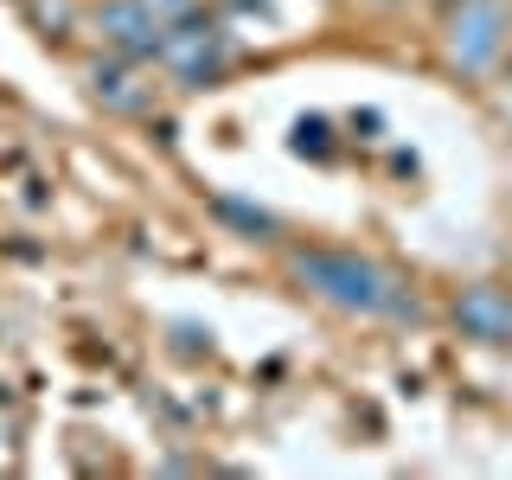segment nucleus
I'll use <instances>...</instances> for the list:
<instances>
[{
    "label": "nucleus",
    "instance_id": "obj_1",
    "mask_svg": "<svg viewBox=\"0 0 512 480\" xmlns=\"http://www.w3.org/2000/svg\"><path fill=\"white\" fill-rule=\"evenodd\" d=\"M288 276L301 288H314L320 301L352 308V314H384V301H391V288H397L378 263H365L359 250H288Z\"/></svg>",
    "mask_w": 512,
    "mask_h": 480
},
{
    "label": "nucleus",
    "instance_id": "obj_2",
    "mask_svg": "<svg viewBox=\"0 0 512 480\" xmlns=\"http://www.w3.org/2000/svg\"><path fill=\"white\" fill-rule=\"evenodd\" d=\"M442 52L461 77H480L506 58V7L500 0H455L442 26Z\"/></svg>",
    "mask_w": 512,
    "mask_h": 480
},
{
    "label": "nucleus",
    "instance_id": "obj_3",
    "mask_svg": "<svg viewBox=\"0 0 512 480\" xmlns=\"http://www.w3.org/2000/svg\"><path fill=\"white\" fill-rule=\"evenodd\" d=\"M455 327L468 333V340L512 346V288H493V282L461 288V301H455Z\"/></svg>",
    "mask_w": 512,
    "mask_h": 480
},
{
    "label": "nucleus",
    "instance_id": "obj_4",
    "mask_svg": "<svg viewBox=\"0 0 512 480\" xmlns=\"http://www.w3.org/2000/svg\"><path fill=\"white\" fill-rule=\"evenodd\" d=\"M90 26H96V39H103V52H122V45L148 39L160 20H154V0H96Z\"/></svg>",
    "mask_w": 512,
    "mask_h": 480
},
{
    "label": "nucleus",
    "instance_id": "obj_5",
    "mask_svg": "<svg viewBox=\"0 0 512 480\" xmlns=\"http://www.w3.org/2000/svg\"><path fill=\"white\" fill-rule=\"evenodd\" d=\"M90 96L109 116H148V103H154V90L135 84V64H122V58H103L90 71Z\"/></svg>",
    "mask_w": 512,
    "mask_h": 480
},
{
    "label": "nucleus",
    "instance_id": "obj_6",
    "mask_svg": "<svg viewBox=\"0 0 512 480\" xmlns=\"http://www.w3.org/2000/svg\"><path fill=\"white\" fill-rule=\"evenodd\" d=\"M212 218H218V224H231V231H244V237H256V244H269V237L282 231L276 212H263V205L237 199V192H212Z\"/></svg>",
    "mask_w": 512,
    "mask_h": 480
},
{
    "label": "nucleus",
    "instance_id": "obj_7",
    "mask_svg": "<svg viewBox=\"0 0 512 480\" xmlns=\"http://www.w3.org/2000/svg\"><path fill=\"white\" fill-rule=\"evenodd\" d=\"M71 20L77 13L64 7V0H32V26H39L45 39H71Z\"/></svg>",
    "mask_w": 512,
    "mask_h": 480
},
{
    "label": "nucleus",
    "instance_id": "obj_8",
    "mask_svg": "<svg viewBox=\"0 0 512 480\" xmlns=\"http://www.w3.org/2000/svg\"><path fill=\"white\" fill-rule=\"evenodd\" d=\"M288 148H295V154H314V160H320V154L333 148V135H327V116H301V122H295V141H288Z\"/></svg>",
    "mask_w": 512,
    "mask_h": 480
},
{
    "label": "nucleus",
    "instance_id": "obj_9",
    "mask_svg": "<svg viewBox=\"0 0 512 480\" xmlns=\"http://www.w3.org/2000/svg\"><path fill=\"white\" fill-rule=\"evenodd\" d=\"M244 13H256V20H263L269 0H218V20H244Z\"/></svg>",
    "mask_w": 512,
    "mask_h": 480
},
{
    "label": "nucleus",
    "instance_id": "obj_10",
    "mask_svg": "<svg viewBox=\"0 0 512 480\" xmlns=\"http://www.w3.org/2000/svg\"><path fill=\"white\" fill-rule=\"evenodd\" d=\"M186 13H199V0H154V20H160V26L186 20Z\"/></svg>",
    "mask_w": 512,
    "mask_h": 480
},
{
    "label": "nucleus",
    "instance_id": "obj_11",
    "mask_svg": "<svg viewBox=\"0 0 512 480\" xmlns=\"http://www.w3.org/2000/svg\"><path fill=\"white\" fill-rule=\"evenodd\" d=\"M442 7H455V0H442Z\"/></svg>",
    "mask_w": 512,
    "mask_h": 480
},
{
    "label": "nucleus",
    "instance_id": "obj_12",
    "mask_svg": "<svg viewBox=\"0 0 512 480\" xmlns=\"http://www.w3.org/2000/svg\"><path fill=\"white\" fill-rule=\"evenodd\" d=\"M506 71H512V58H506Z\"/></svg>",
    "mask_w": 512,
    "mask_h": 480
}]
</instances>
